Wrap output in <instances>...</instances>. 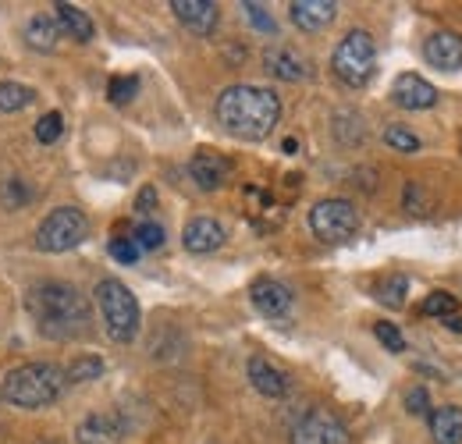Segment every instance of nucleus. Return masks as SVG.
<instances>
[{"instance_id":"3","label":"nucleus","mask_w":462,"mask_h":444,"mask_svg":"<svg viewBox=\"0 0 462 444\" xmlns=\"http://www.w3.org/2000/svg\"><path fill=\"white\" fill-rule=\"evenodd\" d=\"M64 388L68 377L58 363H22L4 377L0 398L14 409H47L64 394Z\"/></svg>"},{"instance_id":"31","label":"nucleus","mask_w":462,"mask_h":444,"mask_svg":"<svg viewBox=\"0 0 462 444\" xmlns=\"http://www.w3.org/2000/svg\"><path fill=\"white\" fill-rule=\"evenodd\" d=\"M402 203L409 214H427V210H430V196H427V189H423L420 181H405Z\"/></svg>"},{"instance_id":"2","label":"nucleus","mask_w":462,"mask_h":444,"mask_svg":"<svg viewBox=\"0 0 462 444\" xmlns=\"http://www.w3.org/2000/svg\"><path fill=\"white\" fill-rule=\"evenodd\" d=\"M29 313H32L40 334H47L51 341H79L89 334V324H93L86 295L64 281L36 284L29 291Z\"/></svg>"},{"instance_id":"30","label":"nucleus","mask_w":462,"mask_h":444,"mask_svg":"<svg viewBox=\"0 0 462 444\" xmlns=\"http://www.w3.org/2000/svg\"><path fill=\"white\" fill-rule=\"evenodd\" d=\"M60 132H64V117L58 111L43 114L40 121H36V139L43 143V146H51V143H58Z\"/></svg>"},{"instance_id":"25","label":"nucleus","mask_w":462,"mask_h":444,"mask_svg":"<svg viewBox=\"0 0 462 444\" xmlns=\"http://www.w3.org/2000/svg\"><path fill=\"white\" fill-rule=\"evenodd\" d=\"M335 135H338V143L356 146V143H363L366 125H363V117H359L356 111H338L335 114Z\"/></svg>"},{"instance_id":"18","label":"nucleus","mask_w":462,"mask_h":444,"mask_svg":"<svg viewBox=\"0 0 462 444\" xmlns=\"http://www.w3.org/2000/svg\"><path fill=\"white\" fill-rule=\"evenodd\" d=\"M263 68H267L274 79H282V82H302V79L313 75L310 60L299 54L295 47H271V51L263 54Z\"/></svg>"},{"instance_id":"29","label":"nucleus","mask_w":462,"mask_h":444,"mask_svg":"<svg viewBox=\"0 0 462 444\" xmlns=\"http://www.w3.org/2000/svg\"><path fill=\"white\" fill-rule=\"evenodd\" d=\"M135 93H139V79H135V75H115V79L107 82V97H111L115 104H128Z\"/></svg>"},{"instance_id":"15","label":"nucleus","mask_w":462,"mask_h":444,"mask_svg":"<svg viewBox=\"0 0 462 444\" xmlns=\"http://www.w3.org/2000/svg\"><path fill=\"white\" fill-rule=\"evenodd\" d=\"M423 60L438 71H459L462 68V36L441 29L423 40Z\"/></svg>"},{"instance_id":"28","label":"nucleus","mask_w":462,"mask_h":444,"mask_svg":"<svg viewBox=\"0 0 462 444\" xmlns=\"http://www.w3.org/2000/svg\"><path fill=\"white\" fill-rule=\"evenodd\" d=\"M384 143H388L395 153H416V150H420V135H412L402 125H388V128H384Z\"/></svg>"},{"instance_id":"5","label":"nucleus","mask_w":462,"mask_h":444,"mask_svg":"<svg viewBox=\"0 0 462 444\" xmlns=\"http://www.w3.org/2000/svg\"><path fill=\"white\" fill-rule=\"evenodd\" d=\"M331 71L348 89H363L377 71V43L366 29H348L331 54Z\"/></svg>"},{"instance_id":"19","label":"nucleus","mask_w":462,"mask_h":444,"mask_svg":"<svg viewBox=\"0 0 462 444\" xmlns=\"http://www.w3.org/2000/svg\"><path fill=\"white\" fill-rule=\"evenodd\" d=\"M54 22H58L60 32H68V36L79 40V43H89V40L97 36L93 18H89L82 7H75V4H64V0H60L58 7H54Z\"/></svg>"},{"instance_id":"6","label":"nucleus","mask_w":462,"mask_h":444,"mask_svg":"<svg viewBox=\"0 0 462 444\" xmlns=\"http://www.w3.org/2000/svg\"><path fill=\"white\" fill-rule=\"evenodd\" d=\"M86 235H89L86 214L75 210V207H58V210H51V214L43 217V224H40L36 245H40L43 253H68V249L82 245Z\"/></svg>"},{"instance_id":"24","label":"nucleus","mask_w":462,"mask_h":444,"mask_svg":"<svg viewBox=\"0 0 462 444\" xmlns=\"http://www.w3.org/2000/svg\"><path fill=\"white\" fill-rule=\"evenodd\" d=\"M32 100H36L32 86H22V82H0V111L4 114L25 111Z\"/></svg>"},{"instance_id":"11","label":"nucleus","mask_w":462,"mask_h":444,"mask_svg":"<svg viewBox=\"0 0 462 444\" xmlns=\"http://www.w3.org/2000/svg\"><path fill=\"white\" fill-rule=\"evenodd\" d=\"M392 100H395L402 111H430V107L438 104V89H434L423 75L402 71V75L395 79V86H392Z\"/></svg>"},{"instance_id":"22","label":"nucleus","mask_w":462,"mask_h":444,"mask_svg":"<svg viewBox=\"0 0 462 444\" xmlns=\"http://www.w3.org/2000/svg\"><path fill=\"white\" fill-rule=\"evenodd\" d=\"M374 295H377L381 306H388V310H402L405 295H409V278H405V274H384V278L377 281Z\"/></svg>"},{"instance_id":"33","label":"nucleus","mask_w":462,"mask_h":444,"mask_svg":"<svg viewBox=\"0 0 462 444\" xmlns=\"http://www.w3.org/2000/svg\"><path fill=\"white\" fill-rule=\"evenodd\" d=\"M242 14H245L260 32H274V29H278L274 18H271V11H267L263 4H242Z\"/></svg>"},{"instance_id":"27","label":"nucleus","mask_w":462,"mask_h":444,"mask_svg":"<svg viewBox=\"0 0 462 444\" xmlns=\"http://www.w3.org/2000/svg\"><path fill=\"white\" fill-rule=\"evenodd\" d=\"M459 310V299L452 295V291H430L427 299H423V317H452Z\"/></svg>"},{"instance_id":"35","label":"nucleus","mask_w":462,"mask_h":444,"mask_svg":"<svg viewBox=\"0 0 462 444\" xmlns=\"http://www.w3.org/2000/svg\"><path fill=\"white\" fill-rule=\"evenodd\" d=\"M405 409L412 412V416H423V412H430V394L423 384H416V388L405 391Z\"/></svg>"},{"instance_id":"8","label":"nucleus","mask_w":462,"mask_h":444,"mask_svg":"<svg viewBox=\"0 0 462 444\" xmlns=\"http://www.w3.org/2000/svg\"><path fill=\"white\" fill-rule=\"evenodd\" d=\"M289 444H352V438H348V427L331 409L313 405L291 423Z\"/></svg>"},{"instance_id":"13","label":"nucleus","mask_w":462,"mask_h":444,"mask_svg":"<svg viewBox=\"0 0 462 444\" xmlns=\"http://www.w3.org/2000/svg\"><path fill=\"white\" fill-rule=\"evenodd\" d=\"M171 11L174 18L196 36H214V29L221 22V11L214 0H171Z\"/></svg>"},{"instance_id":"16","label":"nucleus","mask_w":462,"mask_h":444,"mask_svg":"<svg viewBox=\"0 0 462 444\" xmlns=\"http://www.w3.org/2000/svg\"><path fill=\"white\" fill-rule=\"evenodd\" d=\"M225 238H228L225 227H221V221H214V217H196V221L185 224V231H181V245L189 253H196V256L217 253L225 245Z\"/></svg>"},{"instance_id":"9","label":"nucleus","mask_w":462,"mask_h":444,"mask_svg":"<svg viewBox=\"0 0 462 444\" xmlns=\"http://www.w3.org/2000/svg\"><path fill=\"white\" fill-rule=\"evenodd\" d=\"M128 434V420L117 412V409H104V412H89L79 430H75V441L79 444H121Z\"/></svg>"},{"instance_id":"21","label":"nucleus","mask_w":462,"mask_h":444,"mask_svg":"<svg viewBox=\"0 0 462 444\" xmlns=\"http://www.w3.org/2000/svg\"><path fill=\"white\" fill-rule=\"evenodd\" d=\"M25 40H29V47H32V51L51 54V51L58 47V22H54V18H47V14L29 18V25H25Z\"/></svg>"},{"instance_id":"38","label":"nucleus","mask_w":462,"mask_h":444,"mask_svg":"<svg viewBox=\"0 0 462 444\" xmlns=\"http://www.w3.org/2000/svg\"><path fill=\"white\" fill-rule=\"evenodd\" d=\"M445 328H448V331H462V313H452V317H445Z\"/></svg>"},{"instance_id":"14","label":"nucleus","mask_w":462,"mask_h":444,"mask_svg":"<svg viewBox=\"0 0 462 444\" xmlns=\"http://www.w3.org/2000/svg\"><path fill=\"white\" fill-rule=\"evenodd\" d=\"M245 377H249V384L260 391L263 398H285L289 394V374L278 363H271L267 356H249Z\"/></svg>"},{"instance_id":"37","label":"nucleus","mask_w":462,"mask_h":444,"mask_svg":"<svg viewBox=\"0 0 462 444\" xmlns=\"http://www.w3.org/2000/svg\"><path fill=\"white\" fill-rule=\"evenodd\" d=\"M135 210H139L143 217H150V214L157 210V189H153V185H146V189L139 192V199H135Z\"/></svg>"},{"instance_id":"32","label":"nucleus","mask_w":462,"mask_h":444,"mask_svg":"<svg viewBox=\"0 0 462 444\" xmlns=\"http://www.w3.org/2000/svg\"><path fill=\"white\" fill-rule=\"evenodd\" d=\"M374 334H377V341H381L388 352H405V334L399 331L395 324H384V320H381V324L374 328Z\"/></svg>"},{"instance_id":"12","label":"nucleus","mask_w":462,"mask_h":444,"mask_svg":"<svg viewBox=\"0 0 462 444\" xmlns=\"http://www.w3.org/2000/svg\"><path fill=\"white\" fill-rule=\"evenodd\" d=\"M189 178L196 181V189L217 192L231 178V161L221 157V153H214V150H199V153H192V161H189Z\"/></svg>"},{"instance_id":"10","label":"nucleus","mask_w":462,"mask_h":444,"mask_svg":"<svg viewBox=\"0 0 462 444\" xmlns=\"http://www.w3.org/2000/svg\"><path fill=\"white\" fill-rule=\"evenodd\" d=\"M249 299H253L256 313H263L267 320H282V317H289L291 302H295V295H291L289 284H282V281H274V278L253 281V284H249Z\"/></svg>"},{"instance_id":"23","label":"nucleus","mask_w":462,"mask_h":444,"mask_svg":"<svg viewBox=\"0 0 462 444\" xmlns=\"http://www.w3.org/2000/svg\"><path fill=\"white\" fill-rule=\"evenodd\" d=\"M100 374H104V359H100V356H75V359L68 363V370H64L68 384H86V381H100Z\"/></svg>"},{"instance_id":"34","label":"nucleus","mask_w":462,"mask_h":444,"mask_svg":"<svg viewBox=\"0 0 462 444\" xmlns=\"http://www.w3.org/2000/svg\"><path fill=\"white\" fill-rule=\"evenodd\" d=\"M0 199H4V207H25L29 203V189L18 181V178H11V181H4V189H0Z\"/></svg>"},{"instance_id":"36","label":"nucleus","mask_w":462,"mask_h":444,"mask_svg":"<svg viewBox=\"0 0 462 444\" xmlns=\"http://www.w3.org/2000/svg\"><path fill=\"white\" fill-rule=\"evenodd\" d=\"M111 256L117 264H135L139 260V245L132 238H111Z\"/></svg>"},{"instance_id":"4","label":"nucleus","mask_w":462,"mask_h":444,"mask_svg":"<svg viewBox=\"0 0 462 444\" xmlns=\"http://www.w3.org/2000/svg\"><path fill=\"white\" fill-rule=\"evenodd\" d=\"M97 306H100V317H104V328L115 338L117 345H128L135 341L139 324H143V313H139V299L132 295V288L117 278H104L97 284Z\"/></svg>"},{"instance_id":"17","label":"nucleus","mask_w":462,"mask_h":444,"mask_svg":"<svg viewBox=\"0 0 462 444\" xmlns=\"http://www.w3.org/2000/svg\"><path fill=\"white\" fill-rule=\"evenodd\" d=\"M289 14L295 22V29L302 32H320L335 22L338 14V4L335 0H291L289 4Z\"/></svg>"},{"instance_id":"1","label":"nucleus","mask_w":462,"mask_h":444,"mask_svg":"<svg viewBox=\"0 0 462 444\" xmlns=\"http://www.w3.org/2000/svg\"><path fill=\"white\" fill-rule=\"evenodd\" d=\"M214 114H217V125L242 139V143H263L274 125L282 121V100L274 89L267 86H228L217 104H214Z\"/></svg>"},{"instance_id":"26","label":"nucleus","mask_w":462,"mask_h":444,"mask_svg":"<svg viewBox=\"0 0 462 444\" xmlns=\"http://www.w3.org/2000/svg\"><path fill=\"white\" fill-rule=\"evenodd\" d=\"M132 242L139 245V253H153V249H161V245H164V227H161L157 221H139L135 224Z\"/></svg>"},{"instance_id":"7","label":"nucleus","mask_w":462,"mask_h":444,"mask_svg":"<svg viewBox=\"0 0 462 444\" xmlns=\"http://www.w3.org/2000/svg\"><path fill=\"white\" fill-rule=\"evenodd\" d=\"M310 231L320 242H331V245L335 242H346V238H352L359 231V210L348 199H338V196L320 199L310 210Z\"/></svg>"},{"instance_id":"20","label":"nucleus","mask_w":462,"mask_h":444,"mask_svg":"<svg viewBox=\"0 0 462 444\" xmlns=\"http://www.w3.org/2000/svg\"><path fill=\"white\" fill-rule=\"evenodd\" d=\"M430 438L438 444H462V405L430 409Z\"/></svg>"}]
</instances>
